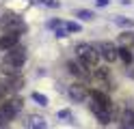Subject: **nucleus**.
<instances>
[{
  "mask_svg": "<svg viewBox=\"0 0 134 129\" xmlns=\"http://www.w3.org/2000/svg\"><path fill=\"white\" fill-rule=\"evenodd\" d=\"M76 56H78V60L85 67H89V69H97V60H99V52H97V47H93V45H89V43H80V45L76 47Z\"/></svg>",
  "mask_w": 134,
  "mask_h": 129,
  "instance_id": "nucleus-1",
  "label": "nucleus"
},
{
  "mask_svg": "<svg viewBox=\"0 0 134 129\" xmlns=\"http://www.w3.org/2000/svg\"><path fill=\"white\" fill-rule=\"evenodd\" d=\"M0 28H2L4 32H18V34H22L24 30H26V24H24L22 17L15 15V13H2V17H0Z\"/></svg>",
  "mask_w": 134,
  "mask_h": 129,
  "instance_id": "nucleus-2",
  "label": "nucleus"
},
{
  "mask_svg": "<svg viewBox=\"0 0 134 129\" xmlns=\"http://www.w3.org/2000/svg\"><path fill=\"white\" fill-rule=\"evenodd\" d=\"M2 63H7V65L20 69L24 63H26V50H24V47H13L11 52H7V56H4Z\"/></svg>",
  "mask_w": 134,
  "mask_h": 129,
  "instance_id": "nucleus-3",
  "label": "nucleus"
},
{
  "mask_svg": "<svg viewBox=\"0 0 134 129\" xmlns=\"http://www.w3.org/2000/svg\"><path fill=\"white\" fill-rule=\"evenodd\" d=\"M97 52H99V56H102L106 63H113V60L119 58V47H115L110 41H102L97 45Z\"/></svg>",
  "mask_w": 134,
  "mask_h": 129,
  "instance_id": "nucleus-4",
  "label": "nucleus"
},
{
  "mask_svg": "<svg viewBox=\"0 0 134 129\" xmlns=\"http://www.w3.org/2000/svg\"><path fill=\"white\" fill-rule=\"evenodd\" d=\"M91 77H93L95 86H102V93L110 88V77H108V69H104V67H97L95 71H93V75H91Z\"/></svg>",
  "mask_w": 134,
  "mask_h": 129,
  "instance_id": "nucleus-5",
  "label": "nucleus"
},
{
  "mask_svg": "<svg viewBox=\"0 0 134 129\" xmlns=\"http://www.w3.org/2000/svg\"><path fill=\"white\" fill-rule=\"evenodd\" d=\"M18 41H20V34L18 32H4L2 37H0V50L11 52L13 47H18Z\"/></svg>",
  "mask_w": 134,
  "mask_h": 129,
  "instance_id": "nucleus-6",
  "label": "nucleus"
},
{
  "mask_svg": "<svg viewBox=\"0 0 134 129\" xmlns=\"http://www.w3.org/2000/svg\"><path fill=\"white\" fill-rule=\"evenodd\" d=\"M67 67H69V71L76 75V77H80V80H87V77L93 75V71H91L89 67H85V65L80 63V60H78V63H76V60H71V63L67 65Z\"/></svg>",
  "mask_w": 134,
  "mask_h": 129,
  "instance_id": "nucleus-7",
  "label": "nucleus"
},
{
  "mask_svg": "<svg viewBox=\"0 0 134 129\" xmlns=\"http://www.w3.org/2000/svg\"><path fill=\"white\" fill-rule=\"evenodd\" d=\"M69 95H71V99H76V101H89L91 99V93L85 88V86H80V84L69 86Z\"/></svg>",
  "mask_w": 134,
  "mask_h": 129,
  "instance_id": "nucleus-8",
  "label": "nucleus"
},
{
  "mask_svg": "<svg viewBox=\"0 0 134 129\" xmlns=\"http://www.w3.org/2000/svg\"><path fill=\"white\" fill-rule=\"evenodd\" d=\"M91 101H95L97 106H102L106 110H110V99H108V95L102 93V90H93L91 93Z\"/></svg>",
  "mask_w": 134,
  "mask_h": 129,
  "instance_id": "nucleus-9",
  "label": "nucleus"
},
{
  "mask_svg": "<svg viewBox=\"0 0 134 129\" xmlns=\"http://www.w3.org/2000/svg\"><path fill=\"white\" fill-rule=\"evenodd\" d=\"M26 129H48V125H46V120L41 118V116L32 114V116H28V120H26Z\"/></svg>",
  "mask_w": 134,
  "mask_h": 129,
  "instance_id": "nucleus-10",
  "label": "nucleus"
},
{
  "mask_svg": "<svg viewBox=\"0 0 134 129\" xmlns=\"http://www.w3.org/2000/svg\"><path fill=\"white\" fill-rule=\"evenodd\" d=\"M121 129H134V112L125 110L121 114Z\"/></svg>",
  "mask_w": 134,
  "mask_h": 129,
  "instance_id": "nucleus-11",
  "label": "nucleus"
},
{
  "mask_svg": "<svg viewBox=\"0 0 134 129\" xmlns=\"http://www.w3.org/2000/svg\"><path fill=\"white\" fill-rule=\"evenodd\" d=\"M119 58L123 60L125 65H130L132 60H134V54H132V50H130V47H125V45H123V47H119Z\"/></svg>",
  "mask_w": 134,
  "mask_h": 129,
  "instance_id": "nucleus-12",
  "label": "nucleus"
},
{
  "mask_svg": "<svg viewBox=\"0 0 134 129\" xmlns=\"http://www.w3.org/2000/svg\"><path fill=\"white\" fill-rule=\"evenodd\" d=\"M4 106H7V110H9L11 114L15 116V114H18V112L22 110V99H11V101H7Z\"/></svg>",
  "mask_w": 134,
  "mask_h": 129,
  "instance_id": "nucleus-13",
  "label": "nucleus"
},
{
  "mask_svg": "<svg viewBox=\"0 0 134 129\" xmlns=\"http://www.w3.org/2000/svg\"><path fill=\"white\" fill-rule=\"evenodd\" d=\"M11 118H13V114L7 110V106H0V125H7Z\"/></svg>",
  "mask_w": 134,
  "mask_h": 129,
  "instance_id": "nucleus-14",
  "label": "nucleus"
},
{
  "mask_svg": "<svg viewBox=\"0 0 134 129\" xmlns=\"http://www.w3.org/2000/svg\"><path fill=\"white\" fill-rule=\"evenodd\" d=\"M76 17H82V20H93V13H91V11H87V9H78V11H76Z\"/></svg>",
  "mask_w": 134,
  "mask_h": 129,
  "instance_id": "nucleus-15",
  "label": "nucleus"
},
{
  "mask_svg": "<svg viewBox=\"0 0 134 129\" xmlns=\"http://www.w3.org/2000/svg\"><path fill=\"white\" fill-rule=\"evenodd\" d=\"M32 99H35L39 106H46V103H48V99L43 97V95H39V93H32Z\"/></svg>",
  "mask_w": 134,
  "mask_h": 129,
  "instance_id": "nucleus-16",
  "label": "nucleus"
},
{
  "mask_svg": "<svg viewBox=\"0 0 134 129\" xmlns=\"http://www.w3.org/2000/svg\"><path fill=\"white\" fill-rule=\"evenodd\" d=\"M65 28H67V32H78V30H80V26H78V24H74V22H65Z\"/></svg>",
  "mask_w": 134,
  "mask_h": 129,
  "instance_id": "nucleus-17",
  "label": "nucleus"
},
{
  "mask_svg": "<svg viewBox=\"0 0 134 129\" xmlns=\"http://www.w3.org/2000/svg\"><path fill=\"white\" fill-rule=\"evenodd\" d=\"M37 2H41V4H48V7H52V9H56V7H58V2H56V0H37Z\"/></svg>",
  "mask_w": 134,
  "mask_h": 129,
  "instance_id": "nucleus-18",
  "label": "nucleus"
},
{
  "mask_svg": "<svg viewBox=\"0 0 134 129\" xmlns=\"http://www.w3.org/2000/svg\"><path fill=\"white\" fill-rule=\"evenodd\" d=\"M117 24H121V26H132L130 20H123V17H117Z\"/></svg>",
  "mask_w": 134,
  "mask_h": 129,
  "instance_id": "nucleus-19",
  "label": "nucleus"
},
{
  "mask_svg": "<svg viewBox=\"0 0 134 129\" xmlns=\"http://www.w3.org/2000/svg\"><path fill=\"white\" fill-rule=\"evenodd\" d=\"M97 4H99V7H106V4H108V0H97Z\"/></svg>",
  "mask_w": 134,
  "mask_h": 129,
  "instance_id": "nucleus-20",
  "label": "nucleus"
},
{
  "mask_svg": "<svg viewBox=\"0 0 134 129\" xmlns=\"http://www.w3.org/2000/svg\"><path fill=\"white\" fill-rule=\"evenodd\" d=\"M0 97H2V90H0Z\"/></svg>",
  "mask_w": 134,
  "mask_h": 129,
  "instance_id": "nucleus-21",
  "label": "nucleus"
},
{
  "mask_svg": "<svg viewBox=\"0 0 134 129\" xmlns=\"http://www.w3.org/2000/svg\"><path fill=\"white\" fill-rule=\"evenodd\" d=\"M132 52H134V47H132Z\"/></svg>",
  "mask_w": 134,
  "mask_h": 129,
  "instance_id": "nucleus-22",
  "label": "nucleus"
}]
</instances>
